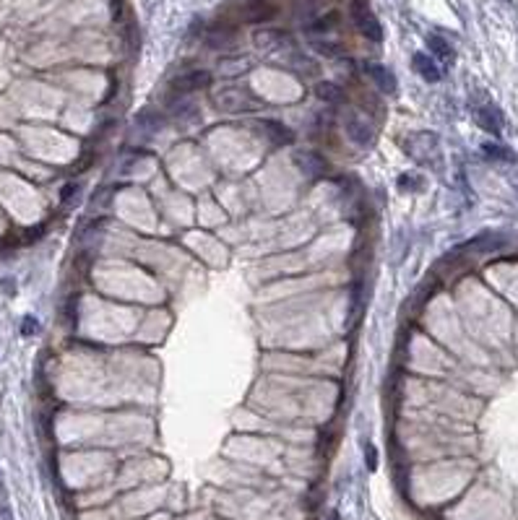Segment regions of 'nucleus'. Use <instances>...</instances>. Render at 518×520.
I'll return each mask as SVG.
<instances>
[{
	"mask_svg": "<svg viewBox=\"0 0 518 520\" xmlns=\"http://www.w3.org/2000/svg\"><path fill=\"white\" fill-rule=\"evenodd\" d=\"M211 104L219 112H227V115H242V112H253L258 107V99L250 89L242 86H222L214 89L211 94Z\"/></svg>",
	"mask_w": 518,
	"mask_h": 520,
	"instance_id": "1",
	"label": "nucleus"
},
{
	"mask_svg": "<svg viewBox=\"0 0 518 520\" xmlns=\"http://www.w3.org/2000/svg\"><path fill=\"white\" fill-rule=\"evenodd\" d=\"M349 13H352L357 32L362 34L367 42H383V26H380L378 16L373 13V8L367 6V0H352Z\"/></svg>",
	"mask_w": 518,
	"mask_h": 520,
	"instance_id": "2",
	"label": "nucleus"
},
{
	"mask_svg": "<svg viewBox=\"0 0 518 520\" xmlns=\"http://www.w3.org/2000/svg\"><path fill=\"white\" fill-rule=\"evenodd\" d=\"M344 133L349 136V141L357 143V146H370L373 143V125L367 122L357 109H344Z\"/></svg>",
	"mask_w": 518,
	"mask_h": 520,
	"instance_id": "3",
	"label": "nucleus"
},
{
	"mask_svg": "<svg viewBox=\"0 0 518 520\" xmlns=\"http://www.w3.org/2000/svg\"><path fill=\"white\" fill-rule=\"evenodd\" d=\"M292 162H294V167H297L300 172L307 174V177H323V174L328 172L325 159L315 151H294Z\"/></svg>",
	"mask_w": 518,
	"mask_h": 520,
	"instance_id": "4",
	"label": "nucleus"
},
{
	"mask_svg": "<svg viewBox=\"0 0 518 520\" xmlns=\"http://www.w3.org/2000/svg\"><path fill=\"white\" fill-rule=\"evenodd\" d=\"M365 73L373 78V84L383 91V94H396L399 91V81H396V73L386 68L380 63H365Z\"/></svg>",
	"mask_w": 518,
	"mask_h": 520,
	"instance_id": "5",
	"label": "nucleus"
},
{
	"mask_svg": "<svg viewBox=\"0 0 518 520\" xmlns=\"http://www.w3.org/2000/svg\"><path fill=\"white\" fill-rule=\"evenodd\" d=\"M256 128H258V133L271 146H284V143L294 141V133L284 122H279V120H260Z\"/></svg>",
	"mask_w": 518,
	"mask_h": 520,
	"instance_id": "6",
	"label": "nucleus"
},
{
	"mask_svg": "<svg viewBox=\"0 0 518 520\" xmlns=\"http://www.w3.org/2000/svg\"><path fill=\"white\" fill-rule=\"evenodd\" d=\"M208 84H211V73L198 68V71H188V73L175 78L172 91L175 94H190V91H195V89H206Z\"/></svg>",
	"mask_w": 518,
	"mask_h": 520,
	"instance_id": "7",
	"label": "nucleus"
},
{
	"mask_svg": "<svg viewBox=\"0 0 518 520\" xmlns=\"http://www.w3.org/2000/svg\"><path fill=\"white\" fill-rule=\"evenodd\" d=\"M411 65H414V71H417L427 84H438L443 78V71H440V65H438V60L430 57L427 53H414Z\"/></svg>",
	"mask_w": 518,
	"mask_h": 520,
	"instance_id": "8",
	"label": "nucleus"
},
{
	"mask_svg": "<svg viewBox=\"0 0 518 520\" xmlns=\"http://www.w3.org/2000/svg\"><path fill=\"white\" fill-rule=\"evenodd\" d=\"M253 42H256V47H260V50H266V53H274V50H281L284 44H289V34L279 32V29H258V32L253 34Z\"/></svg>",
	"mask_w": 518,
	"mask_h": 520,
	"instance_id": "9",
	"label": "nucleus"
},
{
	"mask_svg": "<svg viewBox=\"0 0 518 520\" xmlns=\"http://www.w3.org/2000/svg\"><path fill=\"white\" fill-rule=\"evenodd\" d=\"M474 118H476V122H479V128L487 130V133H492V136H497V133L503 130V112H500L495 104L476 107Z\"/></svg>",
	"mask_w": 518,
	"mask_h": 520,
	"instance_id": "10",
	"label": "nucleus"
},
{
	"mask_svg": "<svg viewBox=\"0 0 518 520\" xmlns=\"http://www.w3.org/2000/svg\"><path fill=\"white\" fill-rule=\"evenodd\" d=\"M427 47H430V53L435 55V57H438L443 65H451V63H454V57H456L454 47L445 42L443 37H438V34H430V37H427Z\"/></svg>",
	"mask_w": 518,
	"mask_h": 520,
	"instance_id": "11",
	"label": "nucleus"
},
{
	"mask_svg": "<svg viewBox=\"0 0 518 520\" xmlns=\"http://www.w3.org/2000/svg\"><path fill=\"white\" fill-rule=\"evenodd\" d=\"M315 94H318V99L328 102V104H339V102L344 99V91L336 86V84H331V81H323V84H318V86H315Z\"/></svg>",
	"mask_w": 518,
	"mask_h": 520,
	"instance_id": "12",
	"label": "nucleus"
},
{
	"mask_svg": "<svg viewBox=\"0 0 518 520\" xmlns=\"http://www.w3.org/2000/svg\"><path fill=\"white\" fill-rule=\"evenodd\" d=\"M482 154L487 159H500V162H516V154H510V149L500 146V143H482Z\"/></svg>",
	"mask_w": 518,
	"mask_h": 520,
	"instance_id": "13",
	"label": "nucleus"
},
{
	"mask_svg": "<svg viewBox=\"0 0 518 520\" xmlns=\"http://www.w3.org/2000/svg\"><path fill=\"white\" fill-rule=\"evenodd\" d=\"M0 520H13L11 502H8V492L3 487V479H0Z\"/></svg>",
	"mask_w": 518,
	"mask_h": 520,
	"instance_id": "14",
	"label": "nucleus"
},
{
	"mask_svg": "<svg viewBox=\"0 0 518 520\" xmlns=\"http://www.w3.org/2000/svg\"><path fill=\"white\" fill-rule=\"evenodd\" d=\"M245 65H248V60H222V63H219V71L227 73V76H232V73L245 71Z\"/></svg>",
	"mask_w": 518,
	"mask_h": 520,
	"instance_id": "15",
	"label": "nucleus"
},
{
	"mask_svg": "<svg viewBox=\"0 0 518 520\" xmlns=\"http://www.w3.org/2000/svg\"><path fill=\"white\" fill-rule=\"evenodd\" d=\"M336 24V13H328L325 19H318L315 24H310V32H331Z\"/></svg>",
	"mask_w": 518,
	"mask_h": 520,
	"instance_id": "16",
	"label": "nucleus"
},
{
	"mask_svg": "<svg viewBox=\"0 0 518 520\" xmlns=\"http://www.w3.org/2000/svg\"><path fill=\"white\" fill-rule=\"evenodd\" d=\"M422 180L420 177H414V174H404V177H399V187L401 190H422Z\"/></svg>",
	"mask_w": 518,
	"mask_h": 520,
	"instance_id": "17",
	"label": "nucleus"
},
{
	"mask_svg": "<svg viewBox=\"0 0 518 520\" xmlns=\"http://www.w3.org/2000/svg\"><path fill=\"white\" fill-rule=\"evenodd\" d=\"M37 331H39V323H37L32 315H29V317L21 323V333H24V336H32V333H37Z\"/></svg>",
	"mask_w": 518,
	"mask_h": 520,
	"instance_id": "18",
	"label": "nucleus"
},
{
	"mask_svg": "<svg viewBox=\"0 0 518 520\" xmlns=\"http://www.w3.org/2000/svg\"><path fill=\"white\" fill-rule=\"evenodd\" d=\"M365 461L367 466H370V471H375V466H378V455H375V447L367 443L365 445Z\"/></svg>",
	"mask_w": 518,
	"mask_h": 520,
	"instance_id": "19",
	"label": "nucleus"
}]
</instances>
